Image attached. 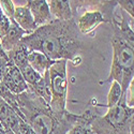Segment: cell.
<instances>
[{"label": "cell", "instance_id": "cell-1", "mask_svg": "<svg viewBox=\"0 0 134 134\" xmlns=\"http://www.w3.org/2000/svg\"><path fill=\"white\" fill-rule=\"evenodd\" d=\"M20 43L26 45L30 52H40L53 61L71 60L74 65L81 63V58L77 55L83 43L74 18L65 21L53 19L24 37Z\"/></svg>", "mask_w": 134, "mask_h": 134}, {"label": "cell", "instance_id": "cell-2", "mask_svg": "<svg viewBox=\"0 0 134 134\" xmlns=\"http://www.w3.org/2000/svg\"><path fill=\"white\" fill-rule=\"evenodd\" d=\"M18 108L25 121L32 127L37 134H52L56 127V117L51 106L43 99L28 90L17 96Z\"/></svg>", "mask_w": 134, "mask_h": 134}, {"label": "cell", "instance_id": "cell-3", "mask_svg": "<svg viewBox=\"0 0 134 134\" xmlns=\"http://www.w3.org/2000/svg\"><path fill=\"white\" fill-rule=\"evenodd\" d=\"M113 60L110 71L106 82H118L126 93L129 84L134 76V51L122 40L117 29L114 27V35L111 37Z\"/></svg>", "mask_w": 134, "mask_h": 134}, {"label": "cell", "instance_id": "cell-4", "mask_svg": "<svg viewBox=\"0 0 134 134\" xmlns=\"http://www.w3.org/2000/svg\"><path fill=\"white\" fill-rule=\"evenodd\" d=\"M133 114L134 108L127 106L125 93L119 103L108 108L103 117L92 115L91 129L94 134H129V122Z\"/></svg>", "mask_w": 134, "mask_h": 134}, {"label": "cell", "instance_id": "cell-5", "mask_svg": "<svg viewBox=\"0 0 134 134\" xmlns=\"http://www.w3.org/2000/svg\"><path fill=\"white\" fill-rule=\"evenodd\" d=\"M66 63V60L55 61L48 70L52 87V101L49 106L56 118H60L68 111L65 108L68 93Z\"/></svg>", "mask_w": 134, "mask_h": 134}, {"label": "cell", "instance_id": "cell-6", "mask_svg": "<svg viewBox=\"0 0 134 134\" xmlns=\"http://www.w3.org/2000/svg\"><path fill=\"white\" fill-rule=\"evenodd\" d=\"M1 83L9 89L11 92L14 94H20L28 90V84L24 80L23 75H21L20 71L18 70L17 66L9 60V66L8 71L2 79Z\"/></svg>", "mask_w": 134, "mask_h": 134}, {"label": "cell", "instance_id": "cell-7", "mask_svg": "<svg viewBox=\"0 0 134 134\" xmlns=\"http://www.w3.org/2000/svg\"><path fill=\"white\" fill-rule=\"evenodd\" d=\"M76 26L82 35H89L99 25L102 23H107V19L101 13L100 10H93V11H86V12L77 18Z\"/></svg>", "mask_w": 134, "mask_h": 134}, {"label": "cell", "instance_id": "cell-8", "mask_svg": "<svg viewBox=\"0 0 134 134\" xmlns=\"http://www.w3.org/2000/svg\"><path fill=\"white\" fill-rule=\"evenodd\" d=\"M26 7L30 10L38 27L46 25L54 19L46 0H29L26 3Z\"/></svg>", "mask_w": 134, "mask_h": 134}, {"label": "cell", "instance_id": "cell-9", "mask_svg": "<svg viewBox=\"0 0 134 134\" xmlns=\"http://www.w3.org/2000/svg\"><path fill=\"white\" fill-rule=\"evenodd\" d=\"M9 19L11 21L10 29H9L7 35L0 40V43H1V45L5 52H10L12 48H14L21 41V39L26 36H28V32L25 31L24 29H21L16 24L14 18H9Z\"/></svg>", "mask_w": 134, "mask_h": 134}, {"label": "cell", "instance_id": "cell-10", "mask_svg": "<svg viewBox=\"0 0 134 134\" xmlns=\"http://www.w3.org/2000/svg\"><path fill=\"white\" fill-rule=\"evenodd\" d=\"M13 18L21 29H24L25 31L28 32V35L35 32L39 28L32 17L30 10L26 5L15 7V12H14Z\"/></svg>", "mask_w": 134, "mask_h": 134}, {"label": "cell", "instance_id": "cell-11", "mask_svg": "<svg viewBox=\"0 0 134 134\" xmlns=\"http://www.w3.org/2000/svg\"><path fill=\"white\" fill-rule=\"evenodd\" d=\"M49 11L54 19L58 20H69L73 18V11L70 4V1H64V0H52L47 1Z\"/></svg>", "mask_w": 134, "mask_h": 134}, {"label": "cell", "instance_id": "cell-12", "mask_svg": "<svg viewBox=\"0 0 134 134\" xmlns=\"http://www.w3.org/2000/svg\"><path fill=\"white\" fill-rule=\"evenodd\" d=\"M54 62L55 61L51 60L44 54L37 51H32L28 55V63L33 70L42 76L46 72H48L49 68L54 64Z\"/></svg>", "mask_w": 134, "mask_h": 134}, {"label": "cell", "instance_id": "cell-13", "mask_svg": "<svg viewBox=\"0 0 134 134\" xmlns=\"http://www.w3.org/2000/svg\"><path fill=\"white\" fill-rule=\"evenodd\" d=\"M29 90H31L33 93L40 97L41 99H43L49 105L52 101V87H51V80H49L48 72H46L43 75V77L38 84H36L32 87H29Z\"/></svg>", "mask_w": 134, "mask_h": 134}, {"label": "cell", "instance_id": "cell-14", "mask_svg": "<svg viewBox=\"0 0 134 134\" xmlns=\"http://www.w3.org/2000/svg\"><path fill=\"white\" fill-rule=\"evenodd\" d=\"M7 54H8L9 60L11 62H13L19 69L28 63V55L30 54V51L26 45L19 42L14 48H12Z\"/></svg>", "mask_w": 134, "mask_h": 134}, {"label": "cell", "instance_id": "cell-15", "mask_svg": "<svg viewBox=\"0 0 134 134\" xmlns=\"http://www.w3.org/2000/svg\"><path fill=\"white\" fill-rule=\"evenodd\" d=\"M92 115L93 114L91 110H86L81 116V119L74 124L68 134H94L90 125V119Z\"/></svg>", "mask_w": 134, "mask_h": 134}, {"label": "cell", "instance_id": "cell-16", "mask_svg": "<svg viewBox=\"0 0 134 134\" xmlns=\"http://www.w3.org/2000/svg\"><path fill=\"white\" fill-rule=\"evenodd\" d=\"M124 94L125 93H124V90H122V88H121V85L116 81L111 82L109 91L107 94V105H106L107 108L116 106L121 100V98L124 97Z\"/></svg>", "mask_w": 134, "mask_h": 134}, {"label": "cell", "instance_id": "cell-17", "mask_svg": "<svg viewBox=\"0 0 134 134\" xmlns=\"http://www.w3.org/2000/svg\"><path fill=\"white\" fill-rule=\"evenodd\" d=\"M18 70L20 71L21 75H23V77H24V80L26 81V83L28 84L29 87H32L36 84H38L43 77L42 75H40L38 72H36L35 70H33L29 63L25 64L24 66H21V68H19Z\"/></svg>", "mask_w": 134, "mask_h": 134}, {"label": "cell", "instance_id": "cell-18", "mask_svg": "<svg viewBox=\"0 0 134 134\" xmlns=\"http://www.w3.org/2000/svg\"><path fill=\"white\" fill-rule=\"evenodd\" d=\"M10 25H11V21L9 17L4 14L1 7H0V40L8 33L10 29Z\"/></svg>", "mask_w": 134, "mask_h": 134}, {"label": "cell", "instance_id": "cell-19", "mask_svg": "<svg viewBox=\"0 0 134 134\" xmlns=\"http://www.w3.org/2000/svg\"><path fill=\"white\" fill-rule=\"evenodd\" d=\"M0 7H1L4 14L9 18H13L15 12V5L12 0H0Z\"/></svg>", "mask_w": 134, "mask_h": 134}, {"label": "cell", "instance_id": "cell-20", "mask_svg": "<svg viewBox=\"0 0 134 134\" xmlns=\"http://www.w3.org/2000/svg\"><path fill=\"white\" fill-rule=\"evenodd\" d=\"M117 4L132 18H134V0H121L117 1Z\"/></svg>", "mask_w": 134, "mask_h": 134}, {"label": "cell", "instance_id": "cell-21", "mask_svg": "<svg viewBox=\"0 0 134 134\" xmlns=\"http://www.w3.org/2000/svg\"><path fill=\"white\" fill-rule=\"evenodd\" d=\"M126 103L130 108H134V76L129 84V87L126 91Z\"/></svg>", "mask_w": 134, "mask_h": 134}, {"label": "cell", "instance_id": "cell-22", "mask_svg": "<svg viewBox=\"0 0 134 134\" xmlns=\"http://www.w3.org/2000/svg\"><path fill=\"white\" fill-rule=\"evenodd\" d=\"M14 111L15 110L2 100L1 103H0V121H1V124H2V122H4L7 120V118L11 114H13Z\"/></svg>", "mask_w": 134, "mask_h": 134}, {"label": "cell", "instance_id": "cell-23", "mask_svg": "<svg viewBox=\"0 0 134 134\" xmlns=\"http://www.w3.org/2000/svg\"><path fill=\"white\" fill-rule=\"evenodd\" d=\"M19 132L20 134H37L28 122H26L21 118H19Z\"/></svg>", "mask_w": 134, "mask_h": 134}, {"label": "cell", "instance_id": "cell-24", "mask_svg": "<svg viewBox=\"0 0 134 134\" xmlns=\"http://www.w3.org/2000/svg\"><path fill=\"white\" fill-rule=\"evenodd\" d=\"M9 66V58H0V82L4 77Z\"/></svg>", "mask_w": 134, "mask_h": 134}, {"label": "cell", "instance_id": "cell-25", "mask_svg": "<svg viewBox=\"0 0 134 134\" xmlns=\"http://www.w3.org/2000/svg\"><path fill=\"white\" fill-rule=\"evenodd\" d=\"M129 134H134V114L132 115L129 122Z\"/></svg>", "mask_w": 134, "mask_h": 134}, {"label": "cell", "instance_id": "cell-26", "mask_svg": "<svg viewBox=\"0 0 134 134\" xmlns=\"http://www.w3.org/2000/svg\"><path fill=\"white\" fill-rule=\"evenodd\" d=\"M0 58H9L7 52L3 49L2 45H1V43H0Z\"/></svg>", "mask_w": 134, "mask_h": 134}, {"label": "cell", "instance_id": "cell-27", "mask_svg": "<svg viewBox=\"0 0 134 134\" xmlns=\"http://www.w3.org/2000/svg\"><path fill=\"white\" fill-rule=\"evenodd\" d=\"M129 24H130L132 30L134 31V18H132V17H130V16H129Z\"/></svg>", "mask_w": 134, "mask_h": 134}, {"label": "cell", "instance_id": "cell-28", "mask_svg": "<svg viewBox=\"0 0 134 134\" xmlns=\"http://www.w3.org/2000/svg\"><path fill=\"white\" fill-rule=\"evenodd\" d=\"M3 128H4V131H5V134H14V132L11 130L9 127H5V126H3Z\"/></svg>", "mask_w": 134, "mask_h": 134}, {"label": "cell", "instance_id": "cell-29", "mask_svg": "<svg viewBox=\"0 0 134 134\" xmlns=\"http://www.w3.org/2000/svg\"><path fill=\"white\" fill-rule=\"evenodd\" d=\"M0 134H5V131H4V128H0Z\"/></svg>", "mask_w": 134, "mask_h": 134}, {"label": "cell", "instance_id": "cell-30", "mask_svg": "<svg viewBox=\"0 0 134 134\" xmlns=\"http://www.w3.org/2000/svg\"><path fill=\"white\" fill-rule=\"evenodd\" d=\"M0 128H3V126H2V124H1V121H0Z\"/></svg>", "mask_w": 134, "mask_h": 134}, {"label": "cell", "instance_id": "cell-31", "mask_svg": "<svg viewBox=\"0 0 134 134\" xmlns=\"http://www.w3.org/2000/svg\"><path fill=\"white\" fill-rule=\"evenodd\" d=\"M1 101H2V99H1V98H0V103H1Z\"/></svg>", "mask_w": 134, "mask_h": 134}, {"label": "cell", "instance_id": "cell-32", "mask_svg": "<svg viewBox=\"0 0 134 134\" xmlns=\"http://www.w3.org/2000/svg\"><path fill=\"white\" fill-rule=\"evenodd\" d=\"M52 134H54V133H52Z\"/></svg>", "mask_w": 134, "mask_h": 134}]
</instances>
